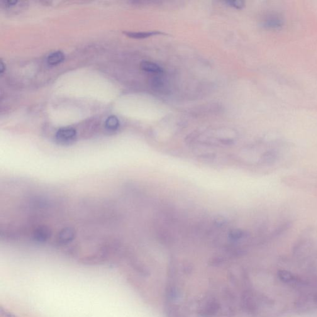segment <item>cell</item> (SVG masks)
I'll return each mask as SVG.
<instances>
[{
    "mask_svg": "<svg viewBox=\"0 0 317 317\" xmlns=\"http://www.w3.org/2000/svg\"><path fill=\"white\" fill-rule=\"evenodd\" d=\"M16 0H8V1H4V4L7 6H11L15 5L17 3Z\"/></svg>",
    "mask_w": 317,
    "mask_h": 317,
    "instance_id": "obj_10",
    "label": "cell"
},
{
    "mask_svg": "<svg viewBox=\"0 0 317 317\" xmlns=\"http://www.w3.org/2000/svg\"><path fill=\"white\" fill-rule=\"evenodd\" d=\"M64 54L60 51L53 52L48 56L47 58V63L51 65H57L60 63L64 60Z\"/></svg>",
    "mask_w": 317,
    "mask_h": 317,
    "instance_id": "obj_5",
    "label": "cell"
},
{
    "mask_svg": "<svg viewBox=\"0 0 317 317\" xmlns=\"http://www.w3.org/2000/svg\"><path fill=\"white\" fill-rule=\"evenodd\" d=\"M106 126L108 130H116L119 126V121L116 116L109 117L106 121Z\"/></svg>",
    "mask_w": 317,
    "mask_h": 317,
    "instance_id": "obj_7",
    "label": "cell"
},
{
    "mask_svg": "<svg viewBox=\"0 0 317 317\" xmlns=\"http://www.w3.org/2000/svg\"><path fill=\"white\" fill-rule=\"evenodd\" d=\"M51 231L48 227L41 226L39 227L34 232V238L39 242H45L51 236Z\"/></svg>",
    "mask_w": 317,
    "mask_h": 317,
    "instance_id": "obj_2",
    "label": "cell"
},
{
    "mask_svg": "<svg viewBox=\"0 0 317 317\" xmlns=\"http://www.w3.org/2000/svg\"><path fill=\"white\" fill-rule=\"evenodd\" d=\"M126 35L130 37L131 38L133 39H146L150 38V37L160 35V34H164V33H160V32H145V33H126Z\"/></svg>",
    "mask_w": 317,
    "mask_h": 317,
    "instance_id": "obj_6",
    "label": "cell"
},
{
    "mask_svg": "<svg viewBox=\"0 0 317 317\" xmlns=\"http://www.w3.org/2000/svg\"><path fill=\"white\" fill-rule=\"evenodd\" d=\"M141 70L145 72L155 73V74H162L164 70L155 63L151 62H143L140 65Z\"/></svg>",
    "mask_w": 317,
    "mask_h": 317,
    "instance_id": "obj_4",
    "label": "cell"
},
{
    "mask_svg": "<svg viewBox=\"0 0 317 317\" xmlns=\"http://www.w3.org/2000/svg\"><path fill=\"white\" fill-rule=\"evenodd\" d=\"M75 236L74 229L70 228H65L60 231L59 235H58V241L60 243L65 244V243H69L74 239Z\"/></svg>",
    "mask_w": 317,
    "mask_h": 317,
    "instance_id": "obj_3",
    "label": "cell"
},
{
    "mask_svg": "<svg viewBox=\"0 0 317 317\" xmlns=\"http://www.w3.org/2000/svg\"><path fill=\"white\" fill-rule=\"evenodd\" d=\"M77 131L73 128L65 127L59 129L56 137L61 143H67L74 140Z\"/></svg>",
    "mask_w": 317,
    "mask_h": 317,
    "instance_id": "obj_1",
    "label": "cell"
},
{
    "mask_svg": "<svg viewBox=\"0 0 317 317\" xmlns=\"http://www.w3.org/2000/svg\"><path fill=\"white\" fill-rule=\"evenodd\" d=\"M4 315H5V316H6L7 317H14V316H13V315L9 314H8V313L4 314Z\"/></svg>",
    "mask_w": 317,
    "mask_h": 317,
    "instance_id": "obj_12",
    "label": "cell"
},
{
    "mask_svg": "<svg viewBox=\"0 0 317 317\" xmlns=\"http://www.w3.org/2000/svg\"><path fill=\"white\" fill-rule=\"evenodd\" d=\"M226 3L228 5L233 7L236 9H242L244 6V2L240 1V0H233V1H227Z\"/></svg>",
    "mask_w": 317,
    "mask_h": 317,
    "instance_id": "obj_8",
    "label": "cell"
},
{
    "mask_svg": "<svg viewBox=\"0 0 317 317\" xmlns=\"http://www.w3.org/2000/svg\"><path fill=\"white\" fill-rule=\"evenodd\" d=\"M4 70H5V65H4L3 61L1 60V62H0V73L2 74Z\"/></svg>",
    "mask_w": 317,
    "mask_h": 317,
    "instance_id": "obj_11",
    "label": "cell"
},
{
    "mask_svg": "<svg viewBox=\"0 0 317 317\" xmlns=\"http://www.w3.org/2000/svg\"><path fill=\"white\" fill-rule=\"evenodd\" d=\"M153 85L156 87H160L162 86L163 82L161 78L156 77L153 79Z\"/></svg>",
    "mask_w": 317,
    "mask_h": 317,
    "instance_id": "obj_9",
    "label": "cell"
}]
</instances>
